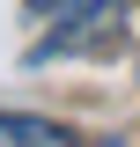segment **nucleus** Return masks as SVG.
Masks as SVG:
<instances>
[{
	"label": "nucleus",
	"mask_w": 140,
	"mask_h": 147,
	"mask_svg": "<svg viewBox=\"0 0 140 147\" xmlns=\"http://www.w3.org/2000/svg\"><path fill=\"white\" fill-rule=\"evenodd\" d=\"M37 15H52V22H81V15H96V7H111V0H30Z\"/></svg>",
	"instance_id": "nucleus-2"
},
{
	"label": "nucleus",
	"mask_w": 140,
	"mask_h": 147,
	"mask_svg": "<svg viewBox=\"0 0 140 147\" xmlns=\"http://www.w3.org/2000/svg\"><path fill=\"white\" fill-rule=\"evenodd\" d=\"M0 147H74V132L30 110H0Z\"/></svg>",
	"instance_id": "nucleus-1"
}]
</instances>
